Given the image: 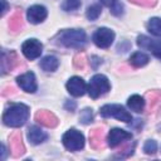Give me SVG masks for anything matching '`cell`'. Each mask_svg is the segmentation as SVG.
Wrapping results in <instances>:
<instances>
[{"mask_svg": "<svg viewBox=\"0 0 161 161\" xmlns=\"http://www.w3.org/2000/svg\"><path fill=\"white\" fill-rule=\"evenodd\" d=\"M29 118V107L24 103H14L3 114V122L9 127H20Z\"/></svg>", "mask_w": 161, "mask_h": 161, "instance_id": "obj_1", "label": "cell"}, {"mask_svg": "<svg viewBox=\"0 0 161 161\" xmlns=\"http://www.w3.org/2000/svg\"><path fill=\"white\" fill-rule=\"evenodd\" d=\"M87 36L82 29H68L63 30L58 35V43L67 48L82 49L86 45Z\"/></svg>", "mask_w": 161, "mask_h": 161, "instance_id": "obj_2", "label": "cell"}, {"mask_svg": "<svg viewBox=\"0 0 161 161\" xmlns=\"http://www.w3.org/2000/svg\"><path fill=\"white\" fill-rule=\"evenodd\" d=\"M109 89H111L109 80L103 74H94L91 78L89 84L87 86V91H88L91 98H93V99H96V98L106 94Z\"/></svg>", "mask_w": 161, "mask_h": 161, "instance_id": "obj_3", "label": "cell"}, {"mask_svg": "<svg viewBox=\"0 0 161 161\" xmlns=\"http://www.w3.org/2000/svg\"><path fill=\"white\" fill-rule=\"evenodd\" d=\"M62 141H63L64 147L69 151H79L84 147V136L80 131L75 128L68 130L63 135Z\"/></svg>", "mask_w": 161, "mask_h": 161, "instance_id": "obj_4", "label": "cell"}, {"mask_svg": "<svg viewBox=\"0 0 161 161\" xmlns=\"http://www.w3.org/2000/svg\"><path fill=\"white\" fill-rule=\"evenodd\" d=\"M102 117H116L117 119L130 123L132 121L131 113H128L121 104H104L99 111Z\"/></svg>", "mask_w": 161, "mask_h": 161, "instance_id": "obj_5", "label": "cell"}, {"mask_svg": "<svg viewBox=\"0 0 161 161\" xmlns=\"http://www.w3.org/2000/svg\"><path fill=\"white\" fill-rule=\"evenodd\" d=\"M92 39H93V43L98 48L106 49V48L111 47V44L113 43V40H114V33H113V30H111L108 28H99V29H97L94 31Z\"/></svg>", "mask_w": 161, "mask_h": 161, "instance_id": "obj_6", "label": "cell"}, {"mask_svg": "<svg viewBox=\"0 0 161 161\" xmlns=\"http://www.w3.org/2000/svg\"><path fill=\"white\" fill-rule=\"evenodd\" d=\"M21 52L28 59H36L43 52V44L38 39H28L21 45Z\"/></svg>", "mask_w": 161, "mask_h": 161, "instance_id": "obj_7", "label": "cell"}, {"mask_svg": "<svg viewBox=\"0 0 161 161\" xmlns=\"http://www.w3.org/2000/svg\"><path fill=\"white\" fill-rule=\"evenodd\" d=\"M137 45L150 50L156 58L161 60V40H153L146 35H138L137 36Z\"/></svg>", "mask_w": 161, "mask_h": 161, "instance_id": "obj_8", "label": "cell"}, {"mask_svg": "<svg viewBox=\"0 0 161 161\" xmlns=\"http://www.w3.org/2000/svg\"><path fill=\"white\" fill-rule=\"evenodd\" d=\"M131 138H132L131 132H128L126 130H122V128H112L108 133L107 141H108V146L111 148H114L118 145H121L123 141H127V140H131Z\"/></svg>", "mask_w": 161, "mask_h": 161, "instance_id": "obj_9", "label": "cell"}, {"mask_svg": "<svg viewBox=\"0 0 161 161\" xmlns=\"http://www.w3.org/2000/svg\"><path fill=\"white\" fill-rule=\"evenodd\" d=\"M16 82L19 84V87L25 91L26 93H34L38 88L36 86V79H35V74L33 72H26L20 74L19 77H16Z\"/></svg>", "mask_w": 161, "mask_h": 161, "instance_id": "obj_10", "label": "cell"}, {"mask_svg": "<svg viewBox=\"0 0 161 161\" xmlns=\"http://www.w3.org/2000/svg\"><path fill=\"white\" fill-rule=\"evenodd\" d=\"M67 91L73 96V97H80L86 93L87 91V84L80 77H72L67 82Z\"/></svg>", "mask_w": 161, "mask_h": 161, "instance_id": "obj_11", "label": "cell"}, {"mask_svg": "<svg viewBox=\"0 0 161 161\" xmlns=\"http://www.w3.org/2000/svg\"><path fill=\"white\" fill-rule=\"evenodd\" d=\"M48 11L43 5H33L26 11V18L31 24H39L45 20Z\"/></svg>", "mask_w": 161, "mask_h": 161, "instance_id": "obj_12", "label": "cell"}, {"mask_svg": "<svg viewBox=\"0 0 161 161\" xmlns=\"http://www.w3.org/2000/svg\"><path fill=\"white\" fill-rule=\"evenodd\" d=\"M48 135L39 127L36 126H31L29 130H28V140L33 143V145H39L42 142H44L47 140Z\"/></svg>", "mask_w": 161, "mask_h": 161, "instance_id": "obj_13", "label": "cell"}, {"mask_svg": "<svg viewBox=\"0 0 161 161\" xmlns=\"http://www.w3.org/2000/svg\"><path fill=\"white\" fill-rule=\"evenodd\" d=\"M40 67L45 72H54L57 70V68L59 67V60L57 57L54 55H47L42 59L40 62Z\"/></svg>", "mask_w": 161, "mask_h": 161, "instance_id": "obj_14", "label": "cell"}, {"mask_svg": "<svg viewBox=\"0 0 161 161\" xmlns=\"http://www.w3.org/2000/svg\"><path fill=\"white\" fill-rule=\"evenodd\" d=\"M127 106H128V108H130L131 111H135V112L140 113V112H142L143 108H145V99H143L141 96H138V94H133V96H131V97L128 98Z\"/></svg>", "mask_w": 161, "mask_h": 161, "instance_id": "obj_15", "label": "cell"}, {"mask_svg": "<svg viewBox=\"0 0 161 161\" xmlns=\"http://www.w3.org/2000/svg\"><path fill=\"white\" fill-rule=\"evenodd\" d=\"M148 60H150V57H148L147 54L142 53V52H136V53H133V54L130 57V63H131L133 67H137V68L146 65V64L148 63Z\"/></svg>", "mask_w": 161, "mask_h": 161, "instance_id": "obj_16", "label": "cell"}, {"mask_svg": "<svg viewBox=\"0 0 161 161\" xmlns=\"http://www.w3.org/2000/svg\"><path fill=\"white\" fill-rule=\"evenodd\" d=\"M148 31L155 36H161V18H151L147 23Z\"/></svg>", "mask_w": 161, "mask_h": 161, "instance_id": "obj_17", "label": "cell"}, {"mask_svg": "<svg viewBox=\"0 0 161 161\" xmlns=\"http://www.w3.org/2000/svg\"><path fill=\"white\" fill-rule=\"evenodd\" d=\"M101 11H102L101 5H99V4H93V5H91V6L87 9L86 15H87L88 20L93 21V20H96V19H97V18L101 15Z\"/></svg>", "mask_w": 161, "mask_h": 161, "instance_id": "obj_18", "label": "cell"}, {"mask_svg": "<svg viewBox=\"0 0 161 161\" xmlns=\"http://www.w3.org/2000/svg\"><path fill=\"white\" fill-rule=\"evenodd\" d=\"M82 5L80 0H64L62 4V9L64 11H75Z\"/></svg>", "mask_w": 161, "mask_h": 161, "instance_id": "obj_19", "label": "cell"}, {"mask_svg": "<svg viewBox=\"0 0 161 161\" xmlns=\"http://www.w3.org/2000/svg\"><path fill=\"white\" fill-rule=\"evenodd\" d=\"M36 118L40 119L39 122H42V123L45 125V126H54V125H55V123H52V119H55V117H54L52 113H49V112L38 113V114H36Z\"/></svg>", "mask_w": 161, "mask_h": 161, "instance_id": "obj_20", "label": "cell"}, {"mask_svg": "<svg viewBox=\"0 0 161 161\" xmlns=\"http://www.w3.org/2000/svg\"><path fill=\"white\" fill-rule=\"evenodd\" d=\"M79 119H80V122L84 123V125L92 122V121H93V112H92V109H91V108L83 109L82 113H80V116H79Z\"/></svg>", "mask_w": 161, "mask_h": 161, "instance_id": "obj_21", "label": "cell"}, {"mask_svg": "<svg viewBox=\"0 0 161 161\" xmlns=\"http://www.w3.org/2000/svg\"><path fill=\"white\" fill-rule=\"evenodd\" d=\"M143 151H145L147 155L155 153V152L157 151V143H156V141H153V140L146 141V143L143 145Z\"/></svg>", "mask_w": 161, "mask_h": 161, "instance_id": "obj_22", "label": "cell"}, {"mask_svg": "<svg viewBox=\"0 0 161 161\" xmlns=\"http://www.w3.org/2000/svg\"><path fill=\"white\" fill-rule=\"evenodd\" d=\"M111 13H112L113 15H116V16L122 15V14H123V5H122L119 1L116 0V3L111 6Z\"/></svg>", "mask_w": 161, "mask_h": 161, "instance_id": "obj_23", "label": "cell"}, {"mask_svg": "<svg viewBox=\"0 0 161 161\" xmlns=\"http://www.w3.org/2000/svg\"><path fill=\"white\" fill-rule=\"evenodd\" d=\"M101 3L103 4V5H106V6H112L114 3H116V0H101Z\"/></svg>", "mask_w": 161, "mask_h": 161, "instance_id": "obj_24", "label": "cell"}, {"mask_svg": "<svg viewBox=\"0 0 161 161\" xmlns=\"http://www.w3.org/2000/svg\"><path fill=\"white\" fill-rule=\"evenodd\" d=\"M1 3H3V5H4V8H3V15H4V13L6 11V3H5V0H1Z\"/></svg>", "mask_w": 161, "mask_h": 161, "instance_id": "obj_25", "label": "cell"}]
</instances>
